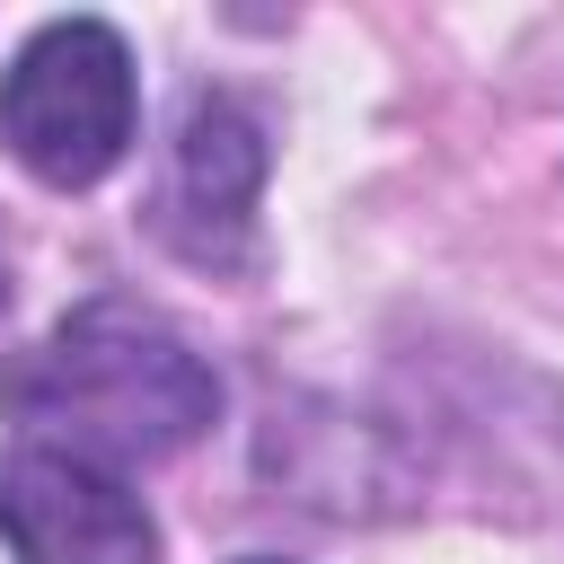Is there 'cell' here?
I'll return each mask as SVG.
<instances>
[{"label":"cell","mask_w":564,"mask_h":564,"mask_svg":"<svg viewBox=\"0 0 564 564\" xmlns=\"http://www.w3.org/2000/svg\"><path fill=\"white\" fill-rule=\"evenodd\" d=\"M0 405L44 449H79L97 467H123V458H167L194 432H212L220 379L159 308L88 300L44 344L0 361Z\"/></svg>","instance_id":"cell-1"},{"label":"cell","mask_w":564,"mask_h":564,"mask_svg":"<svg viewBox=\"0 0 564 564\" xmlns=\"http://www.w3.org/2000/svg\"><path fill=\"white\" fill-rule=\"evenodd\" d=\"M0 141L26 176L79 194L132 150V53L106 18H53L0 70Z\"/></svg>","instance_id":"cell-2"},{"label":"cell","mask_w":564,"mask_h":564,"mask_svg":"<svg viewBox=\"0 0 564 564\" xmlns=\"http://www.w3.org/2000/svg\"><path fill=\"white\" fill-rule=\"evenodd\" d=\"M0 538L18 564H159V520L141 494L115 467L44 441L0 449Z\"/></svg>","instance_id":"cell-3"},{"label":"cell","mask_w":564,"mask_h":564,"mask_svg":"<svg viewBox=\"0 0 564 564\" xmlns=\"http://www.w3.org/2000/svg\"><path fill=\"white\" fill-rule=\"evenodd\" d=\"M256 185H264V123L238 97L203 88L176 123V176H167L159 229L194 264H238L247 229H256Z\"/></svg>","instance_id":"cell-4"},{"label":"cell","mask_w":564,"mask_h":564,"mask_svg":"<svg viewBox=\"0 0 564 564\" xmlns=\"http://www.w3.org/2000/svg\"><path fill=\"white\" fill-rule=\"evenodd\" d=\"M238 564H291V555H238Z\"/></svg>","instance_id":"cell-5"},{"label":"cell","mask_w":564,"mask_h":564,"mask_svg":"<svg viewBox=\"0 0 564 564\" xmlns=\"http://www.w3.org/2000/svg\"><path fill=\"white\" fill-rule=\"evenodd\" d=\"M0 300H9V256H0Z\"/></svg>","instance_id":"cell-6"}]
</instances>
